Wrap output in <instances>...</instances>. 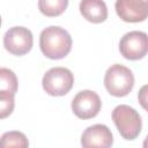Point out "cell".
Wrapping results in <instances>:
<instances>
[{
	"label": "cell",
	"instance_id": "10",
	"mask_svg": "<svg viewBox=\"0 0 148 148\" xmlns=\"http://www.w3.org/2000/svg\"><path fill=\"white\" fill-rule=\"evenodd\" d=\"M81 15L91 23H102L108 18V7L103 0H81Z\"/></svg>",
	"mask_w": 148,
	"mask_h": 148
},
{
	"label": "cell",
	"instance_id": "11",
	"mask_svg": "<svg viewBox=\"0 0 148 148\" xmlns=\"http://www.w3.org/2000/svg\"><path fill=\"white\" fill-rule=\"evenodd\" d=\"M68 6V0H38V9L47 17L61 15Z\"/></svg>",
	"mask_w": 148,
	"mask_h": 148
},
{
	"label": "cell",
	"instance_id": "16",
	"mask_svg": "<svg viewBox=\"0 0 148 148\" xmlns=\"http://www.w3.org/2000/svg\"><path fill=\"white\" fill-rule=\"evenodd\" d=\"M0 25H1V16H0Z\"/></svg>",
	"mask_w": 148,
	"mask_h": 148
},
{
	"label": "cell",
	"instance_id": "9",
	"mask_svg": "<svg viewBox=\"0 0 148 148\" xmlns=\"http://www.w3.org/2000/svg\"><path fill=\"white\" fill-rule=\"evenodd\" d=\"M113 143V135L110 128L103 124H95L84 130L81 135L82 147H101L108 148Z\"/></svg>",
	"mask_w": 148,
	"mask_h": 148
},
{
	"label": "cell",
	"instance_id": "6",
	"mask_svg": "<svg viewBox=\"0 0 148 148\" xmlns=\"http://www.w3.org/2000/svg\"><path fill=\"white\" fill-rule=\"evenodd\" d=\"M34 44L32 32L24 27L9 28L3 36L5 49L14 56H23L28 53Z\"/></svg>",
	"mask_w": 148,
	"mask_h": 148
},
{
	"label": "cell",
	"instance_id": "13",
	"mask_svg": "<svg viewBox=\"0 0 148 148\" xmlns=\"http://www.w3.org/2000/svg\"><path fill=\"white\" fill-rule=\"evenodd\" d=\"M17 87L18 82L16 74L9 68L0 67V91L15 95L17 91Z\"/></svg>",
	"mask_w": 148,
	"mask_h": 148
},
{
	"label": "cell",
	"instance_id": "5",
	"mask_svg": "<svg viewBox=\"0 0 148 148\" xmlns=\"http://www.w3.org/2000/svg\"><path fill=\"white\" fill-rule=\"evenodd\" d=\"M119 51L125 59L139 60L145 58L148 51V37L143 31H130L119 42Z\"/></svg>",
	"mask_w": 148,
	"mask_h": 148
},
{
	"label": "cell",
	"instance_id": "1",
	"mask_svg": "<svg viewBox=\"0 0 148 148\" xmlns=\"http://www.w3.org/2000/svg\"><path fill=\"white\" fill-rule=\"evenodd\" d=\"M39 47L46 58L59 60L71 52L72 37L64 28L51 25L42 30L39 35Z\"/></svg>",
	"mask_w": 148,
	"mask_h": 148
},
{
	"label": "cell",
	"instance_id": "14",
	"mask_svg": "<svg viewBox=\"0 0 148 148\" xmlns=\"http://www.w3.org/2000/svg\"><path fill=\"white\" fill-rule=\"evenodd\" d=\"M13 94L0 91V119H5L12 114L15 108V99Z\"/></svg>",
	"mask_w": 148,
	"mask_h": 148
},
{
	"label": "cell",
	"instance_id": "8",
	"mask_svg": "<svg viewBox=\"0 0 148 148\" xmlns=\"http://www.w3.org/2000/svg\"><path fill=\"white\" fill-rule=\"evenodd\" d=\"M117 15L125 22H142L148 15V0H117Z\"/></svg>",
	"mask_w": 148,
	"mask_h": 148
},
{
	"label": "cell",
	"instance_id": "15",
	"mask_svg": "<svg viewBox=\"0 0 148 148\" xmlns=\"http://www.w3.org/2000/svg\"><path fill=\"white\" fill-rule=\"evenodd\" d=\"M138 98H139V102L141 104V106L147 110V86H142V88L140 89L139 94H138Z\"/></svg>",
	"mask_w": 148,
	"mask_h": 148
},
{
	"label": "cell",
	"instance_id": "7",
	"mask_svg": "<svg viewBox=\"0 0 148 148\" xmlns=\"http://www.w3.org/2000/svg\"><path fill=\"white\" fill-rule=\"evenodd\" d=\"M102 108L99 96L92 90L79 91L72 101L73 113L80 119H90L98 114Z\"/></svg>",
	"mask_w": 148,
	"mask_h": 148
},
{
	"label": "cell",
	"instance_id": "4",
	"mask_svg": "<svg viewBox=\"0 0 148 148\" xmlns=\"http://www.w3.org/2000/svg\"><path fill=\"white\" fill-rule=\"evenodd\" d=\"M74 84L73 73L65 67H52L43 76L42 86L50 96H64Z\"/></svg>",
	"mask_w": 148,
	"mask_h": 148
},
{
	"label": "cell",
	"instance_id": "2",
	"mask_svg": "<svg viewBox=\"0 0 148 148\" xmlns=\"http://www.w3.org/2000/svg\"><path fill=\"white\" fill-rule=\"evenodd\" d=\"M112 120L125 140H134L139 136L142 128L140 113L126 104L117 105L112 111Z\"/></svg>",
	"mask_w": 148,
	"mask_h": 148
},
{
	"label": "cell",
	"instance_id": "12",
	"mask_svg": "<svg viewBox=\"0 0 148 148\" xmlns=\"http://www.w3.org/2000/svg\"><path fill=\"white\" fill-rule=\"evenodd\" d=\"M29 146V141L24 133L18 131H9L0 136V148H25Z\"/></svg>",
	"mask_w": 148,
	"mask_h": 148
},
{
	"label": "cell",
	"instance_id": "3",
	"mask_svg": "<svg viewBox=\"0 0 148 148\" xmlns=\"http://www.w3.org/2000/svg\"><path fill=\"white\" fill-rule=\"evenodd\" d=\"M104 86L110 95L124 97L128 95L134 87V75L126 66L114 64L105 72Z\"/></svg>",
	"mask_w": 148,
	"mask_h": 148
}]
</instances>
